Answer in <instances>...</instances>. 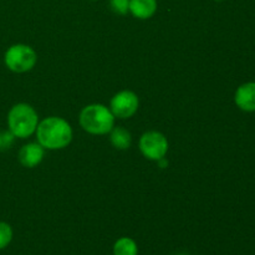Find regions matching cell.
Segmentation results:
<instances>
[{
    "instance_id": "obj_1",
    "label": "cell",
    "mask_w": 255,
    "mask_h": 255,
    "mask_svg": "<svg viewBox=\"0 0 255 255\" xmlns=\"http://www.w3.org/2000/svg\"><path fill=\"white\" fill-rule=\"evenodd\" d=\"M37 143L47 149H62L72 139V128L66 120L61 117H47L42 120L36 128Z\"/></svg>"
},
{
    "instance_id": "obj_2",
    "label": "cell",
    "mask_w": 255,
    "mask_h": 255,
    "mask_svg": "<svg viewBox=\"0 0 255 255\" xmlns=\"http://www.w3.org/2000/svg\"><path fill=\"white\" fill-rule=\"evenodd\" d=\"M115 119L111 110L105 105L92 104L80 114V125L91 134H106L115 127Z\"/></svg>"
},
{
    "instance_id": "obj_3",
    "label": "cell",
    "mask_w": 255,
    "mask_h": 255,
    "mask_svg": "<svg viewBox=\"0 0 255 255\" xmlns=\"http://www.w3.org/2000/svg\"><path fill=\"white\" fill-rule=\"evenodd\" d=\"M39 116L34 107L27 104H16L7 114L9 131L17 138H27L37 128Z\"/></svg>"
},
{
    "instance_id": "obj_4",
    "label": "cell",
    "mask_w": 255,
    "mask_h": 255,
    "mask_svg": "<svg viewBox=\"0 0 255 255\" xmlns=\"http://www.w3.org/2000/svg\"><path fill=\"white\" fill-rule=\"evenodd\" d=\"M37 55L32 47L24 44L11 45L4 55L5 66L12 72H27L36 65Z\"/></svg>"
},
{
    "instance_id": "obj_5",
    "label": "cell",
    "mask_w": 255,
    "mask_h": 255,
    "mask_svg": "<svg viewBox=\"0 0 255 255\" xmlns=\"http://www.w3.org/2000/svg\"><path fill=\"white\" fill-rule=\"evenodd\" d=\"M139 149L147 159L159 161L168 152V141L158 131L144 132L139 138Z\"/></svg>"
},
{
    "instance_id": "obj_6",
    "label": "cell",
    "mask_w": 255,
    "mask_h": 255,
    "mask_svg": "<svg viewBox=\"0 0 255 255\" xmlns=\"http://www.w3.org/2000/svg\"><path fill=\"white\" fill-rule=\"evenodd\" d=\"M138 96L133 91L124 90L112 97L111 102H110V107H111L110 110L115 117L125 120L129 119L136 114L138 110Z\"/></svg>"
},
{
    "instance_id": "obj_7",
    "label": "cell",
    "mask_w": 255,
    "mask_h": 255,
    "mask_svg": "<svg viewBox=\"0 0 255 255\" xmlns=\"http://www.w3.org/2000/svg\"><path fill=\"white\" fill-rule=\"evenodd\" d=\"M45 156L44 147L40 143H27L19 151V161L26 168H34L41 163Z\"/></svg>"
},
{
    "instance_id": "obj_8",
    "label": "cell",
    "mask_w": 255,
    "mask_h": 255,
    "mask_svg": "<svg viewBox=\"0 0 255 255\" xmlns=\"http://www.w3.org/2000/svg\"><path fill=\"white\" fill-rule=\"evenodd\" d=\"M237 106L246 112L255 111V82H247L237 89L234 96Z\"/></svg>"
},
{
    "instance_id": "obj_9",
    "label": "cell",
    "mask_w": 255,
    "mask_h": 255,
    "mask_svg": "<svg viewBox=\"0 0 255 255\" xmlns=\"http://www.w3.org/2000/svg\"><path fill=\"white\" fill-rule=\"evenodd\" d=\"M129 11L137 19H149L157 11V0H129Z\"/></svg>"
},
{
    "instance_id": "obj_10",
    "label": "cell",
    "mask_w": 255,
    "mask_h": 255,
    "mask_svg": "<svg viewBox=\"0 0 255 255\" xmlns=\"http://www.w3.org/2000/svg\"><path fill=\"white\" fill-rule=\"evenodd\" d=\"M110 141H111L112 146L116 149H128L131 147L132 143V137L131 133L127 131L124 127H114V128L110 131Z\"/></svg>"
},
{
    "instance_id": "obj_11",
    "label": "cell",
    "mask_w": 255,
    "mask_h": 255,
    "mask_svg": "<svg viewBox=\"0 0 255 255\" xmlns=\"http://www.w3.org/2000/svg\"><path fill=\"white\" fill-rule=\"evenodd\" d=\"M138 254V247L136 242L127 237H122L115 243L114 255H137Z\"/></svg>"
},
{
    "instance_id": "obj_12",
    "label": "cell",
    "mask_w": 255,
    "mask_h": 255,
    "mask_svg": "<svg viewBox=\"0 0 255 255\" xmlns=\"http://www.w3.org/2000/svg\"><path fill=\"white\" fill-rule=\"evenodd\" d=\"M12 239V229L5 222H0V251L6 248Z\"/></svg>"
},
{
    "instance_id": "obj_13",
    "label": "cell",
    "mask_w": 255,
    "mask_h": 255,
    "mask_svg": "<svg viewBox=\"0 0 255 255\" xmlns=\"http://www.w3.org/2000/svg\"><path fill=\"white\" fill-rule=\"evenodd\" d=\"M110 6L116 14L125 15L129 10V0H110Z\"/></svg>"
},
{
    "instance_id": "obj_14",
    "label": "cell",
    "mask_w": 255,
    "mask_h": 255,
    "mask_svg": "<svg viewBox=\"0 0 255 255\" xmlns=\"http://www.w3.org/2000/svg\"><path fill=\"white\" fill-rule=\"evenodd\" d=\"M157 162H158V166L161 167V168H166V167L168 166V161H167L164 157H163V158L159 159V161H157Z\"/></svg>"
},
{
    "instance_id": "obj_15",
    "label": "cell",
    "mask_w": 255,
    "mask_h": 255,
    "mask_svg": "<svg viewBox=\"0 0 255 255\" xmlns=\"http://www.w3.org/2000/svg\"><path fill=\"white\" fill-rule=\"evenodd\" d=\"M2 147V137H1V133H0V148Z\"/></svg>"
},
{
    "instance_id": "obj_16",
    "label": "cell",
    "mask_w": 255,
    "mask_h": 255,
    "mask_svg": "<svg viewBox=\"0 0 255 255\" xmlns=\"http://www.w3.org/2000/svg\"><path fill=\"white\" fill-rule=\"evenodd\" d=\"M216 1H223V0H216Z\"/></svg>"
},
{
    "instance_id": "obj_17",
    "label": "cell",
    "mask_w": 255,
    "mask_h": 255,
    "mask_svg": "<svg viewBox=\"0 0 255 255\" xmlns=\"http://www.w3.org/2000/svg\"><path fill=\"white\" fill-rule=\"evenodd\" d=\"M178 255H187V254H178Z\"/></svg>"
}]
</instances>
